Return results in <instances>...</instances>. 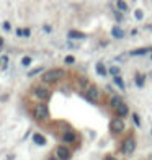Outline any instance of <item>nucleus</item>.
Returning <instances> with one entry per match:
<instances>
[{
	"label": "nucleus",
	"mask_w": 152,
	"mask_h": 160,
	"mask_svg": "<svg viewBox=\"0 0 152 160\" xmlns=\"http://www.w3.org/2000/svg\"><path fill=\"white\" fill-rule=\"evenodd\" d=\"M110 105H111V108L114 110V113H116L118 116H126L128 113H129V108H128V105L124 103V101H121L118 97H114V98H111V101H110Z\"/></svg>",
	"instance_id": "nucleus-1"
},
{
	"label": "nucleus",
	"mask_w": 152,
	"mask_h": 160,
	"mask_svg": "<svg viewBox=\"0 0 152 160\" xmlns=\"http://www.w3.org/2000/svg\"><path fill=\"white\" fill-rule=\"evenodd\" d=\"M62 75H64V70H62V69H51V70L44 72L43 80H44L46 83H54V82H57V80H59Z\"/></svg>",
	"instance_id": "nucleus-2"
},
{
	"label": "nucleus",
	"mask_w": 152,
	"mask_h": 160,
	"mask_svg": "<svg viewBox=\"0 0 152 160\" xmlns=\"http://www.w3.org/2000/svg\"><path fill=\"white\" fill-rule=\"evenodd\" d=\"M124 128H126V122L121 119V116H118L116 119H113L111 121V124H110V131L113 134H119V132H123L124 131Z\"/></svg>",
	"instance_id": "nucleus-3"
},
{
	"label": "nucleus",
	"mask_w": 152,
	"mask_h": 160,
	"mask_svg": "<svg viewBox=\"0 0 152 160\" xmlns=\"http://www.w3.org/2000/svg\"><path fill=\"white\" fill-rule=\"evenodd\" d=\"M134 150H136V141H134V137H128V139L123 142V154L131 155Z\"/></svg>",
	"instance_id": "nucleus-4"
},
{
	"label": "nucleus",
	"mask_w": 152,
	"mask_h": 160,
	"mask_svg": "<svg viewBox=\"0 0 152 160\" xmlns=\"http://www.w3.org/2000/svg\"><path fill=\"white\" fill-rule=\"evenodd\" d=\"M34 114H36V118H39V119H48V116H49L48 106L44 103L38 105V106H36V110H34Z\"/></svg>",
	"instance_id": "nucleus-5"
},
{
	"label": "nucleus",
	"mask_w": 152,
	"mask_h": 160,
	"mask_svg": "<svg viewBox=\"0 0 152 160\" xmlns=\"http://www.w3.org/2000/svg\"><path fill=\"white\" fill-rule=\"evenodd\" d=\"M56 154H57V158L59 160H69L70 158V150L66 147V145H59L56 150Z\"/></svg>",
	"instance_id": "nucleus-6"
},
{
	"label": "nucleus",
	"mask_w": 152,
	"mask_h": 160,
	"mask_svg": "<svg viewBox=\"0 0 152 160\" xmlns=\"http://www.w3.org/2000/svg\"><path fill=\"white\" fill-rule=\"evenodd\" d=\"M85 97H87V100H89V101H97L98 97H100L98 88H97V87H89L87 92H85Z\"/></svg>",
	"instance_id": "nucleus-7"
},
{
	"label": "nucleus",
	"mask_w": 152,
	"mask_h": 160,
	"mask_svg": "<svg viewBox=\"0 0 152 160\" xmlns=\"http://www.w3.org/2000/svg\"><path fill=\"white\" fill-rule=\"evenodd\" d=\"M34 95L38 97L39 100H48L49 98V92H48V88H44V87H36Z\"/></svg>",
	"instance_id": "nucleus-8"
},
{
	"label": "nucleus",
	"mask_w": 152,
	"mask_h": 160,
	"mask_svg": "<svg viewBox=\"0 0 152 160\" xmlns=\"http://www.w3.org/2000/svg\"><path fill=\"white\" fill-rule=\"evenodd\" d=\"M111 34H113V36H114V38H116V39H121V38H124V31H123L119 26H113V28H111Z\"/></svg>",
	"instance_id": "nucleus-9"
},
{
	"label": "nucleus",
	"mask_w": 152,
	"mask_h": 160,
	"mask_svg": "<svg viewBox=\"0 0 152 160\" xmlns=\"http://www.w3.org/2000/svg\"><path fill=\"white\" fill-rule=\"evenodd\" d=\"M33 141H34V144H38V145H44L46 144V139H44V136H41V134H33Z\"/></svg>",
	"instance_id": "nucleus-10"
},
{
	"label": "nucleus",
	"mask_w": 152,
	"mask_h": 160,
	"mask_svg": "<svg viewBox=\"0 0 152 160\" xmlns=\"http://www.w3.org/2000/svg\"><path fill=\"white\" fill-rule=\"evenodd\" d=\"M69 38L70 39H82V38H85V34L79 33V31H69Z\"/></svg>",
	"instance_id": "nucleus-11"
},
{
	"label": "nucleus",
	"mask_w": 152,
	"mask_h": 160,
	"mask_svg": "<svg viewBox=\"0 0 152 160\" xmlns=\"http://www.w3.org/2000/svg\"><path fill=\"white\" fill-rule=\"evenodd\" d=\"M97 72H98V75H101V77L106 75V69H105L103 62H98V64H97Z\"/></svg>",
	"instance_id": "nucleus-12"
},
{
	"label": "nucleus",
	"mask_w": 152,
	"mask_h": 160,
	"mask_svg": "<svg viewBox=\"0 0 152 160\" xmlns=\"http://www.w3.org/2000/svg\"><path fill=\"white\" fill-rule=\"evenodd\" d=\"M116 5H118V10L119 12H128V3L124 2V0H118Z\"/></svg>",
	"instance_id": "nucleus-13"
},
{
	"label": "nucleus",
	"mask_w": 152,
	"mask_h": 160,
	"mask_svg": "<svg viewBox=\"0 0 152 160\" xmlns=\"http://www.w3.org/2000/svg\"><path fill=\"white\" fill-rule=\"evenodd\" d=\"M114 83H116L121 90H124V88H126V85H124V82H123V78H121L119 75H114Z\"/></svg>",
	"instance_id": "nucleus-14"
},
{
	"label": "nucleus",
	"mask_w": 152,
	"mask_h": 160,
	"mask_svg": "<svg viewBox=\"0 0 152 160\" xmlns=\"http://www.w3.org/2000/svg\"><path fill=\"white\" fill-rule=\"evenodd\" d=\"M62 139H64V142H74L75 141V136H74V132H66Z\"/></svg>",
	"instance_id": "nucleus-15"
},
{
	"label": "nucleus",
	"mask_w": 152,
	"mask_h": 160,
	"mask_svg": "<svg viewBox=\"0 0 152 160\" xmlns=\"http://www.w3.org/2000/svg\"><path fill=\"white\" fill-rule=\"evenodd\" d=\"M144 82H146V75L141 74V75L136 77V85H137V87H144Z\"/></svg>",
	"instance_id": "nucleus-16"
},
{
	"label": "nucleus",
	"mask_w": 152,
	"mask_h": 160,
	"mask_svg": "<svg viewBox=\"0 0 152 160\" xmlns=\"http://www.w3.org/2000/svg\"><path fill=\"white\" fill-rule=\"evenodd\" d=\"M147 51H149V49H146V48H142V49H137V51H133L131 54H133V56H142V54H146Z\"/></svg>",
	"instance_id": "nucleus-17"
},
{
	"label": "nucleus",
	"mask_w": 152,
	"mask_h": 160,
	"mask_svg": "<svg viewBox=\"0 0 152 160\" xmlns=\"http://www.w3.org/2000/svg\"><path fill=\"white\" fill-rule=\"evenodd\" d=\"M110 74L114 77V75H119V67H116V65H111L110 67Z\"/></svg>",
	"instance_id": "nucleus-18"
},
{
	"label": "nucleus",
	"mask_w": 152,
	"mask_h": 160,
	"mask_svg": "<svg viewBox=\"0 0 152 160\" xmlns=\"http://www.w3.org/2000/svg\"><path fill=\"white\" fill-rule=\"evenodd\" d=\"M21 64H23V65H25V67H28V65H30V64H31V57H28V56H25V57H23V59H21Z\"/></svg>",
	"instance_id": "nucleus-19"
},
{
	"label": "nucleus",
	"mask_w": 152,
	"mask_h": 160,
	"mask_svg": "<svg viewBox=\"0 0 152 160\" xmlns=\"http://www.w3.org/2000/svg\"><path fill=\"white\" fill-rule=\"evenodd\" d=\"M133 119H134V124H136L137 128H139V126H141V119H139V116H137V114H133Z\"/></svg>",
	"instance_id": "nucleus-20"
},
{
	"label": "nucleus",
	"mask_w": 152,
	"mask_h": 160,
	"mask_svg": "<svg viewBox=\"0 0 152 160\" xmlns=\"http://www.w3.org/2000/svg\"><path fill=\"white\" fill-rule=\"evenodd\" d=\"M134 17H136L137 20H142V17H144V15H142V10H136V12H134Z\"/></svg>",
	"instance_id": "nucleus-21"
},
{
	"label": "nucleus",
	"mask_w": 152,
	"mask_h": 160,
	"mask_svg": "<svg viewBox=\"0 0 152 160\" xmlns=\"http://www.w3.org/2000/svg\"><path fill=\"white\" fill-rule=\"evenodd\" d=\"M39 72H43V69H41V67L34 69V70H31V72H30V74H28V75H30V77H33V75H36V74H39Z\"/></svg>",
	"instance_id": "nucleus-22"
},
{
	"label": "nucleus",
	"mask_w": 152,
	"mask_h": 160,
	"mask_svg": "<svg viewBox=\"0 0 152 160\" xmlns=\"http://www.w3.org/2000/svg\"><path fill=\"white\" fill-rule=\"evenodd\" d=\"M74 62H75V59H74L72 56H67V57H66V64H74Z\"/></svg>",
	"instance_id": "nucleus-23"
},
{
	"label": "nucleus",
	"mask_w": 152,
	"mask_h": 160,
	"mask_svg": "<svg viewBox=\"0 0 152 160\" xmlns=\"http://www.w3.org/2000/svg\"><path fill=\"white\" fill-rule=\"evenodd\" d=\"M23 36H26V38L30 36V30H28V28H26V30H23Z\"/></svg>",
	"instance_id": "nucleus-24"
},
{
	"label": "nucleus",
	"mask_w": 152,
	"mask_h": 160,
	"mask_svg": "<svg viewBox=\"0 0 152 160\" xmlns=\"http://www.w3.org/2000/svg\"><path fill=\"white\" fill-rule=\"evenodd\" d=\"M103 160H116V158H114V157H111V155H108V157H105Z\"/></svg>",
	"instance_id": "nucleus-25"
},
{
	"label": "nucleus",
	"mask_w": 152,
	"mask_h": 160,
	"mask_svg": "<svg viewBox=\"0 0 152 160\" xmlns=\"http://www.w3.org/2000/svg\"><path fill=\"white\" fill-rule=\"evenodd\" d=\"M17 34L18 36H23V30H17Z\"/></svg>",
	"instance_id": "nucleus-26"
},
{
	"label": "nucleus",
	"mask_w": 152,
	"mask_h": 160,
	"mask_svg": "<svg viewBox=\"0 0 152 160\" xmlns=\"http://www.w3.org/2000/svg\"><path fill=\"white\" fill-rule=\"evenodd\" d=\"M2 46H3V39H2V38H0V48H2Z\"/></svg>",
	"instance_id": "nucleus-27"
},
{
	"label": "nucleus",
	"mask_w": 152,
	"mask_h": 160,
	"mask_svg": "<svg viewBox=\"0 0 152 160\" xmlns=\"http://www.w3.org/2000/svg\"><path fill=\"white\" fill-rule=\"evenodd\" d=\"M49 160H59V158H49Z\"/></svg>",
	"instance_id": "nucleus-28"
}]
</instances>
